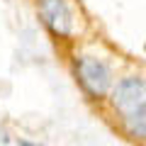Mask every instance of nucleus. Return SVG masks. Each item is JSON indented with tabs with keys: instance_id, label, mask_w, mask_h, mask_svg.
Wrapping results in <instances>:
<instances>
[{
	"instance_id": "nucleus-1",
	"label": "nucleus",
	"mask_w": 146,
	"mask_h": 146,
	"mask_svg": "<svg viewBox=\"0 0 146 146\" xmlns=\"http://www.w3.org/2000/svg\"><path fill=\"white\" fill-rule=\"evenodd\" d=\"M112 102L124 117L139 115L146 110V83L139 78H124L117 83L112 93Z\"/></svg>"
},
{
	"instance_id": "nucleus-2",
	"label": "nucleus",
	"mask_w": 146,
	"mask_h": 146,
	"mask_svg": "<svg viewBox=\"0 0 146 146\" xmlns=\"http://www.w3.org/2000/svg\"><path fill=\"white\" fill-rule=\"evenodd\" d=\"M78 76H80V83L85 85L90 95H102L105 90L110 88V71L102 61L98 58H90V56H83L78 58Z\"/></svg>"
},
{
	"instance_id": "nucleus-3",
	"label": "nucleus",
	"mask_w": 146,
	"mask_h": 146,
	"mask_svg": "<svg viewBox=\"0 0 146 146\" xmlns=\"http://www.w3.org/2000/svg\"><path fill=\"white\" fill-rule=\"evenodd\" d=\"M39 12H42L46 27L54 32V34L66 36L71 32V10H68L66 0H39Z\"/></svg>"
},
{
	"instance_id": "nucleus-4",
	"label": "nucleus",
	"mask_w": 146,
	"mask_h": 146,
	"mask_svg": "<svg viewBox=\"0 0 146 146\" xmlns=\"http://www.w3.org/2000/svg\"><path fill=\"white\" fill-rule=\"evenodd\" d=\"M124 127L131 136H139V139H146V112H139V115L124 117Z\"/></svg>"
},
{
	"instance_id": "nucleus-5",
	"label": "nucleus",
	"mask_w": 146,
	"mask_h": 146,
	"mask_svg": "<svg viewBox=\"0 0 146 146\" xmlns=\"http://www.w3.org/2000/svg\"><path fill=\"white\" fill-rule=\"evenodd\" d=\"M20 146H39V144H29V141H20Z\"/></svg>"
}]
</instances>
